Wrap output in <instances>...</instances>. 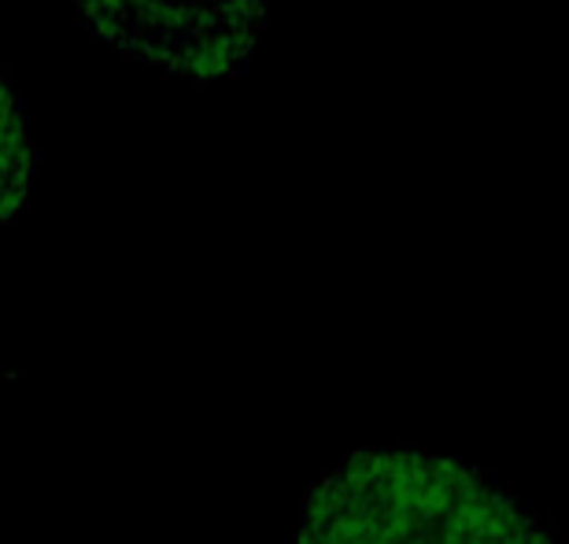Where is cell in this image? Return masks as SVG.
<instances>
[{
  "instance_id": "1",
  "label": "cell",
  "mask_w": 569,
  "mask_h": 544,
  "mask_svg": "<svg viewBox=\"0 0 569 544\" xmlns=\"http://www.w3.org/2000/svg\"><path fill=\"white\" fill-rule=\"evenodd\" d=\"M300 544H551L481 471L415 448L356 452L303 501Z\"/></svg>"
},
{
  "instance_id": "3",
  "label": "cell",
  "mask_w": 569,
  "mask_h": 544,
  "mask_svg": "<svg viewBox=\"0 0 569 544\" xmlns=\"http://www.w3.org/2000/svg\"><path fill=\"white\" fill-rule=\"evenodd\" d=\"M41 171V149L33 141L27 105L11 75L0 67V226H8L30 197Z\"/></svg>"
},
{
  "instance_id": "2",
  "label": "cell",
  "mask_w": 569,
  "mask_h": 544,
  "mask_svg": "<svg viewBox=\"0 0 569 544\" xmlns=\"http://www.w3.org/2000/svg\"><path fill=\"white\" fill-rule=\"evenodd\" d=\"M89 38L127 60L211 86L256 60L270 0H63Z\"/></svg>"
}]
</instances>
